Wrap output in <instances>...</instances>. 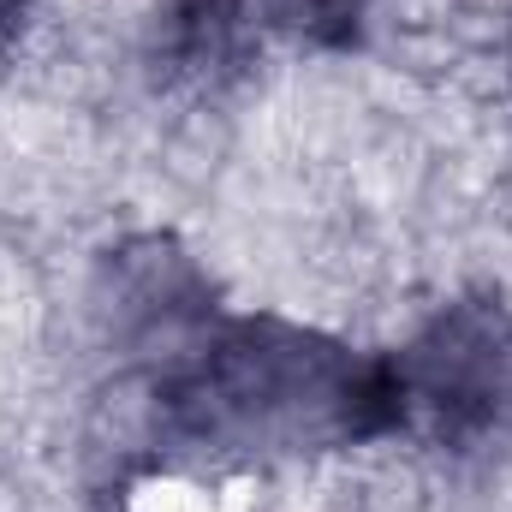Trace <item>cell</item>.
Returning <instances> with one entry per match:
<instances>
[{
    "mask_svg": "<svg viewBox=\"0 0 512 512\" xmlns=\"http://www.w3.org/2000/svg\"><path fill=\"white\" fill-rule=\"evenodd\" d=\"M280 30L304 36V42H322V48H346L358 42L364 30V12L370 0H256Z\"/></svg>",
    "mask_w": 512,
    "mask_h": 512,
    "instance_id": "5b68a950",
    "label": "cell"
},
{
    "mask_svg": "<svg viewBox=\"0 0 512 512\" xmlns=\"http://www.w3.org/2000/svg\"><path fill=\"white\" fill-rule=\"evenodd\" d=\"M251 60L245 0H167L155 18V72L185 90H221Z\"/></svg>",
    "mask_w": 512,
    "mask_h": 512,
    "instance_id": "277c9868",
    "label": "cell"
},
{
    "mask_svg": "<svg viewBox=\"0 0 512 512\" xmlns=\"http://www.w3.org/2000/svg\"><path fill=\"white\" fill-rule=\"evenodd\" d=\"M393 429H417L447 453H477L512 435V310L495 292H465L387 358Z\"/></svg>",
    "mask_w": 512,
    "mask_h": 512,
    "instance_id": "7a4b0ae2",
    "label": "cell"
},
{
    "mask_svg": "<svg viewBox=\"0 0 512 512\" xmlns=\"http://www.w3.org/2000/svg\"><path fill=\"white\" fill-rule=\"evenodd\" d=\"M102 316L120 346H137V352L161 346L179 358L209 328V280L167 239H137L108 262Z\"/></svg>",
    "mask_w": 512,
    "mask_h": 512,
    "instance_id": "3957f363",
    "label": "cell"
},
{
    "mask_svg": "<svg viewBox=\"0 0 512 512\" xmlns=\"http://www.w3.org/2000/svg\"><path fill=\"white\" fill-rule=\"evenodd\" d=\"M12 6H18V0H0V18H6V12H12Z\"/></svg>",
    "mask_w": 512,
    "mask_h": 512,
    "instance_id": "8992f818",
    "label": "cell"
},
{
    "mask_svg": "<svg viewBox=\"0 0 512 512\" xmlns=\"http://www.w3.org/2000/svg\"><path fill=\"white\" fill-rule=\"evenodd\" d=\"M155 429L209 465L328 453L393 429V376L387 358L292 322L203 328L161 370Z\"/></svg>",
    "mask_w": 512,
    "mask_h": 512,
    "instance_id": "6da1fadb",
    "label": "cell"
}]
</instances>
